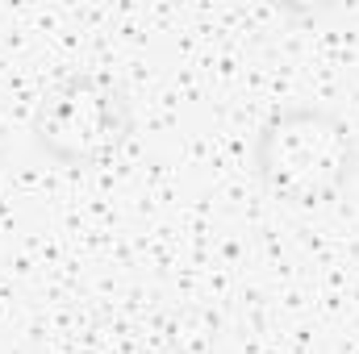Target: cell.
<instances>
[{
	"mask_svg": "<svg viewBox=\"0 0 359 354\" xmlns=\"http://www.w3.org/2000/svg\"><path fill=\"white\" fill-rule=\"evenodd\" d=\"M259 176L276 196L297 204H318L339 196L355 167L351 129L326 108H280L259 134L255 150Z\"/></svg>",
	"mask_w": 359,
	"mask_h": 354,
	"instance_id": "obj_1",
	"label": "cell"
},
{
	"mask_svg": "<svg viewBox=\"0 0 359 354\" xmlns=\"http://www.w3.org/2000/svg\"><path fill=\"white\" fill-rule=\"evenodd\" d=\"M126 129V100L100 76H67L59 88L42 96L34 113V142L67 167L100 163L121 146Z\"/></svg>",
	"mask_w": 359,
	"mask_h": 354,
	"instance_id": "obj_2",
	"label": "cell"
}]
</instances>
